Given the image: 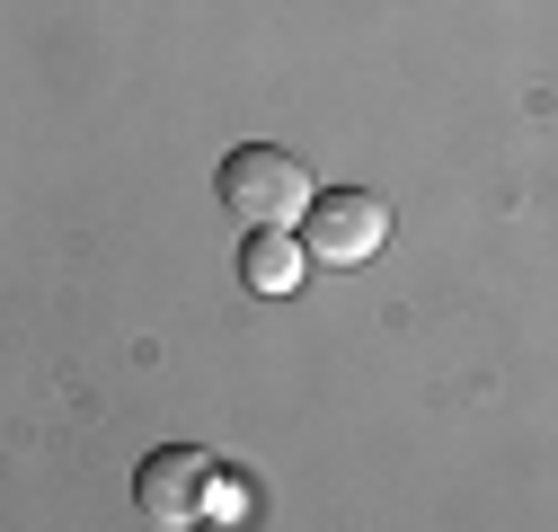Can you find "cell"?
I'll return each mask as SVG.
<instances>
[{
    "mask_svg": "<svg viewBox=\"0 0 558 532\" xmlns=\"http://www.w3.org/2000/svg\"><path fill=\"white\" fill-rule=\"evenodd\" d=\"M319 205V186L293 152H275V143H240L222 160V214L240 231H302V214Z\"/></svg>",
    "mask_w": 558,
    "mask_h": 532,
    "instance_id": "6da1fadb",
    "label": "cell"
},
{
    "mask_svg": "<svg viewBox=\"0 0 558 532\" xmlns=\"http://www.w3.org/2000/svg\"><path fill=\"white\" fill-rule=\"evenodd\" d=\"M214 461H204L195 444H160V452H143V471H133V506H143V523H160V532H186V523H204V506H214Z\"/></svg>",
    "mask_w": 558,
    "mask_h": 532,
    "instance_id": "7a4b0ae2",
    "label": "cell"
},
{
    "mask_svg": "<svg viewBox=\"0 0 558 532\" xmlns=\"http://www.w3.org/2000/svg\"><path fill=\"white\" fill-rule=\"evenodd\" d=\"M302 240H311L319 266H373L390 249V205L364 195V186H337V195H319L302 214Z\"/></svg>",
    "mask_w": 558,
    "mask_h": 532,
    "instance_id": "3957f363",
    "label": "cell"
},
{
    "mask_svg": "<svg viewBox=\"0 0 558 532\" xmlns=\"http://www.w3.org/2000/svg\"><path fill=\"white\" fill-rule=\"evenodd\" d=\"M311 266H319V257H311L302 231H248V240H240V285H248L257 302H293Z\"/></svg>",
    "mask_w": 558,
    "mask_h": 532,
    "instance_id": "277c9868",
    "label": "cell"
},
{
    "mask_svg": "<svg viewBox=\"0 0 558 532\" xmlns=\"http://www.w3.org/2000/svg\"><path fill=\"white\" fill-rule=\"evenodd\" d=\"M204 523H248V488H240L231 471L214 480V506H204Z\"/></svg>",
    "mask_w": 558,
    "mask_h": 532,
    "instance_id": "5b68a950",
    "label": "cell"
}]
</instances>
